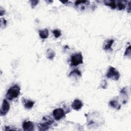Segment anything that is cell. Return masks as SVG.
Masks as SVG:
<instances>
[{
	"label": "cell",
	"instance_id": "cell-1",
	"mask_svg": "<svg viewBox=\"0 0 131 131\" xmlns=\"http://www.w3.org/2000/svg\"><path fill=\"white\" fill-rule=\"evenodd\" d=\"M20 87L18 85H15L8 90L6 94V98L9 100H12L17 98L20 94Z\"/></svg>",
	"mask_w": 131,
	"mask_h": 131
},
{
	"label": "cell",
	"instance_id": "cell-4",
	"mask_svg": "<svg viewBox=\"0 0 131 131\" xmlns=\"http://www.w3.org/2000/svg\"><path fill=\"white\" fill-rule=\"evenodd\" d=\"M106 76L109 79H112L114 80H118L120 77V73L114 67H110L106 74Z\"/></svg>",
	"mask_w": 131,
	"mask_h": 131
},
{
	"label": "cell",
	"instance_id": "cell-8",
	"mask_svg": "<svg viewBox=\"0 0 131 131\" xmlns=\"http://www.w3.org/2000/svg\"><path fill=\"white\" fill-rule=\"evenodd\" d=\"M83 104L79 99H75L72 103V108L74 110H79L82 107Z\"/></svg>",
	"mask_w": 131,
	"mask_h": 131
},
{
	"label": "cell",
	"instance_id": "cell-3",
	"mask_svg": "<svg viewBox=\"0 0 131 131\" xmlns=\"http://www.w3.org/2000/svg\"><path fill=\"white\" fill-rule=\"evenodd\" d=\"M43 120L45 121L44 123L38 124V127L40 130H46L49 129L51 124H52L54 121L48 116H45L43 118Z\"/></svg>",
	"mask_w": 131,
	"mask_h": 131
},
{
	"label": "cell",
	"instance_id": "cell-19",
	"mask_svg": "<svg viewBox=\"0 0 131 131\" xmlns=\"http://www.w3.org/2000/svg\"><path fill=\"white\" fill-rule=\"evenodd\" d=\"M31 3L32 7L33 8L37 5V4L39 3V1H31Z\"/></svg>",
	"mask_w": 131,
	"mask_h": 131
},
{
	"label": "cell",
	"instance_id": "cell-18",
	"mask_svg": "<svg viewBox=\"0 0 131 131\" xmlns=\"http://www.w3.org/2000/svg\"><path fill=\"white\" fill-rule=\"evenodd\" d=\"M127 55L128 56H130V46H129L126 49L124 53V56Z\"/></svg>",
	"mask_w": 131,
	"mask_h": 131
},
{
	"label": "cell",
	"instance_id": "cell-16",
	"mask_svg": "<svg viewBox=\"0 0 131 131\" xmlns=\"http://www.w3.org/2000/svg\"><path fill=\"white\" fill-rule=\"evenodd\" d=\"M73 75H76L78 76L81 77V72L77 69H75L74 70L71 72V73L69 74V76H72Z\"/></svg>",
	"mask_w": 131,
	"mask_h": 131
},
{
	"label": "cell",
	"instance_id": "cell-13",
	"mask_svg": "<svg viewBox=\"0 0 131 131\" xmlns=\"http://www.w3.org/2000/svg\"><path fill=\"white\" fill-rule=\"evenodd\" d=\"M104 2L105 5L110 6L112 9H115L116 7V2L114 1H104Z\"/></svg>",
	"mask_w": 131,
	"mask_h": 131
},
{
	"label": "cell",
	"instance_id": "cell-7",
	"mask_svg": "<svg viewBox=\"0 0 131 131\" xmlns=\"http://www.w3.org/2000/svg\"><path fill=\"white\" fill-rule=\"evenodd\" d=\"M23 128L26 131H32L34 129V125L31 121H25L23 124Z\"/></svg>",
	"mask_w": 131,
	"mask_h": 131
},
{
	"label": "cell",
	"instance_id": "cell-15",
	"mask_svg": "<svg viewBox=\"0 0 131 131\" xmlns=\"http://www.w3.org/2000/svg\"><path fill=\"white\" fill-rule=\"evenodd\" d=\"M110 105L113 108H116L117 110H119L120 108V105H119L118 102L116 100H112L110 102Z\"/></svg>",
	"mask_w": 131,
	"mask_h": 131
},
{
	"label": "cell",
	"instance_id": "cell-10",
	"mask_svg": "<svg viewBox=\"0 0 131 131\" xmlns=\"http://www.w3.org/2000/svg\"><path fill=\"white\" fill-rule=\"evenodd\" d=\"M113 40H108L105 41L103 44V49L104 50H111L112 49V46L114 43Z\"/></svg>",
	"mask_w": 131,
	"mask_h": 131
},
{
	"label": "cell",
	"instance_id": "cell-2",
	"mask_svg": "<svg viewBox=\"0 0 131 131\" xmlns=\"http://www.w3.org/2000/svg\"><path fill=\"white\" fill-rule=\"evenodd\" d=\"M83 63V57L81 53H76L71 57L70 66L71 67L77 66Z\"/></svg>",
	"mask_w": 131,
	"mask_h": 131
},
{
	"label": "cell",
	"instance_id": "cell-14",
	"mask_svg": "<svg viewBox=\"0 0 131 131\" xmlns=\"http://www.w3.org/2000/svg\"><path fill=\"white\" fill-rule=\"evenodd\" d=\"M126 1H119L118 2V10H121L123 9H124L126 7Z\"/></svg>",
	"mask_w": 131,
	"mask_h": 131
},
{
	"label": "cell",
	"instance_id": "cell-5",
	"mask_svg": "<svg viewBox=\"0 0 131 131\" xmlns=\"http://www.w3.org/2000/svg\"><path fill=\"white\" fill-rule=\"evenodd\" d=\"M52 113L54 118L56 120H59L65 115L64 110L61 108H58L54 110Z\"/></svg>",
	"mask_w": 131,
	"mask_h": 131
},
{
	"label": "cell",
	"instance_id": "cell-17",
	"mask_svg": "<svg viewBox=\"0 0 131 131\" xmlns=\"http://www.w3.org/2000/svg\"><path fill=\"white\" fill-rule=\"evenodd\" d=\"M52 32H53V33L54 34V36H55V37L56 38H59V37L62 35L61 32L59 30H57V29H56V30H53V31H52Z\"/></svg>",
	"mask_w": 131,
	"mask_h": 131
},
{
	"label": "cell",
	"instance_id": "cell-6",
	"mask_svg": "<svg viewBox=\"0 0 131 131\" xmlns=\"http://www.w3.org/2000/svg\"><path fill=\"white\" fill-rule=\"evenodd\" d=\"M10 109V104L6 100L4 99L3 101V103L1 109V115L4 116L9 111Z\"/></svg>",
	"mask_w": 131,
	"mask_h": 131
},
{
	"label": "cell",
	"instance_id": "cell-9",
	"mask_svg": "<svg viewBox=\"0 0 131 131\" xmlns=\"http://www.w3.org/2000/svg\"><path fill=\"white\" fill-rule=\"evenodd\" d=\"M22 102L24 105V106L27 109H31L33 106L35 102L29 100H26L24 98L22 99Z\"/></svg>",
	"mask_w": 131,
	"mask_h": 131
},
{
	"label": "cell",
	"instance_id": "cell-12",
	"mask_svg": "<svg viewBox=\"0 0 131 131\" xmlns=\"http://www.w3.org/2000/svg\"><path fill=\"white\" fill-rule=\"evenodd\" d=\"M55 54L53 50H52L51 49H48L47 50V55H46L47 58H48L50 60H52L54 58V57H55Z\"/></svg>",
	"mask_w": 131,
	"mask_h": 131
},
{
	"label": "cell",
	"instance_id": "cell-20",
	"mask_svg": "<svg viewBox=\"0 0 131 131\" xmlns=\"http://www.w3.org/2000/svg\"><path fill=\"white\" fill-rule=\"evenodd\" d=\"M87 2H88L86 1H76L75 4L76 6H77L79 4H80V3H87Z\"/></svg>",
	"mask_w": 131,
	"mask_h": 131
},
{
	"label": "cell",
	"instance_id": "cell-21",
	"mask_svg": "<svg viewBox=\"0 0 131 131\" xmlns=\"http://www.w3.org/2000/svg\"><path fill=\"white\" fill-rule=\"evenodd\" d=\"M5 11L4 10H3L2 8L1 9V11H0V15H1V16H2L3 14H4V13Z\"/></svg>",
	"mask_w": 131,
	"mask_h": 131
},
{
	"label": "cell",
	"instance_id": "cell-11",
	"mask_svg": "<svg viewBox=\"0 0 131 131\" xmlns=\"http://www.w3.org/2000/svg\"><path fill=\"white\" fill-rule=\"evenodd\" d=\"M39 35L41 38L43 39H47L49 36V32L47 29H45L44 30H40L39 31Z\"/></svg>",
	"mask_w": 131,
	"mask_h": 131
}]
</instances>
